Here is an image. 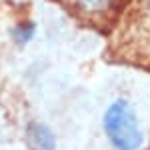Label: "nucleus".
<instances>
[{"label": "nucleus", "mask_w": 150, "mask_h": 150, "mask_svg": "<svg viewBox=\"0 0 150 150\" xmlns=\"http://www.w3.org/2000/svg\"><path fill=\"white\" fill-rule=\"evenodd\" d=\"M74 4V8L82 14H104L116 4V0H70Z\"/></svg>", "instance_id": "nucleus-3"}, {"label": "nucleus", "mask_w": 150, "mask_h": 150, "mask_svg": "<svg viewBox=\"0 0 150 150\" xmlns=\"http://www.w3.org/2000/svg\"><path fill=\"white\" fill-rule=\"evenodd\" d=\"M102 130L114 150H140L144 146L142 120L126 98H114L104 108Z\"/></svg>", "instance_id": "nucleus-1"}, {"label": "nucleus", "mask_w": 150, "mask_h": 150, "mask_svg": "<svg viewBox=\"0 0 150 150\" xmlns=\"http://www.w3.org/2000/svg\"><path fill=\"white\" fill-rule=\"evenodd\" d=\"M26 142L30 150H56V134L44 122H30L26 126Z\"/></svg>", "instance_id": "nucleus-2"}, {"label": "nucleus", "mask_w": 150, "mask_h": 150, "mask_svg": "<svg viewBox=\"0 0 150 150\" xmlns=\"http://www.w3.org/2000/svg\"><path fill=\"white\" fill-rule=\"evenodd\" d=\"M36 34V24L32 20H22V22H16L14 26L10 28V38L14 44L18 46H24L28 44Z\"/></svg>", "instance_id": "nucleus-4"}, {"label": "nucleus", "mask_w": 150, "mask_h": 150, "mask_svg": "<svg viewBox=\"0 0 150 150\" xmlns=\"http://www.w3.org/2000/svg\"><path fill=\"white\" fill-rule=\"evenodd\" d=\"M146 10H148V16H150V0L146 2Z\"/></svg>", "instance_id": "nucleus-5"}]
</instances>
